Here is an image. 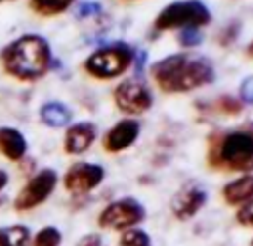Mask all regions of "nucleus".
Wrapping results in <instances>:
<instances>
[{"label": "nucleus", "mask_w": 253, "mask_h": 246, "mask_svg": "<svg viewBox=\"0 0 253 246\" xmlns=\"http://www.w3.org/2000/svg\"><path fill=\"white\" fill-rule=\"evenodd\" d=\"M152 77L164 91H188L206 85L213 79V69L204 58L174 54L152 67Z\"/></svg>", "instance_id": "obj_1"}, {"label": "nucleus", "mask_w": 253, "mask_h": 246, "mask_svg": "<svg viewBox=\"0 0 253 246\" xmlns=\"http://www.w3.org/2000/svg\"><path fill=\"white\" fill-rule=\"evenodd\" d=\"M2 62L8 73L18 79H36L49 65V46L36 34H26L4 48Z\"/></svg>", "instance_id": "obj_2"}, {"label": "nucleus", "mask_w": 253, "mask_h": 246, "mask_svg": "<svg viewBox=\"0 0 253 246\" xmlns=\"http://www.w3.org/2000/svg\"><path fill=\"white\" fill-rule=\"evenodd\" d=\"M211 163L233 171H253V133L233 131L211 151Z\"/></svg>", "instance_id": "obj_3"}, {"label": "nucleus", "mask_w": 253, "mask_h": 246, "mask_svg": "<svg viewBox=\"0 0 253 246\" xmlns=\"http://www.w3.org/2000/svg\"><path fill=\"white\" fill-rule=\"evenodd\" d=\"M210 10L200 0H184L168 4L156 18L158 30H172V28H196L210 22Z\"/></svg>", "instance_id": "obj_4"}, {"label": "nucleus", "mask_w": 253, "mask_h": 246, "mask_svg": "<svg viewBox=\"0 0 253 246\" xmlns=\"http://www.w3.org/2000/svg\"><path fill=\"white\" fill-rule=\"evenodd\" d=\"M132 62V54L126 46L117 44L91 54L85 62V69L97 79H111L121 75Z\"/></svg>", "instance_id": "obj_5"}, {"label": "nucleus", "mask_w": 253, "mask_h": 246, "mask_svg": "<svg viewBox=\"0 0 253 246\" xmlns=\"http://www.w3.org/2000/svg\"><path fill=\"white\" fill-rule=\"evenodd\" d=\"M146 216L144 206L136 198H121L107 204L99 214V226L109 230H128L142 222Z\"/></svg>", "instance_id": "obj_6"}, {"label": "nucleus", "mask_w": 253, "mask_h": 246, "mask_svg": "<svg viewBox=\"0 0 253 246\" xmlns=\"http://www.w3.org/2000/svg\"><path fill=\"white\" fill-rule=\"evenodd\" d=\"M57 184V173L53 169H42L40 173H36L26 186L16 194L14 198V208L18 212L24 210H32L36 206H40L55 188Z\"/></svg>", "instance_id": "obj_7"}, {"label": "nucleus", "mask_w": 253, "mask_h": 246, "mask_svg": "<svg viewBox=\"0 0 253 246\" xmlns=\"http://www.w3.org/2000/svg\"><path fill=\"white\" fill-rule=\"evenodd\" d=\"M115 101L117 107L128 115L144 113L152 105V95L144 83H138L134 79H126L117 85L115 89Z\"/></svg>", "instance_id": "obj_8"}, {"label": "nucleus", "mask_w": 253, "mask_h": 246, "mask_svg": "<svg viewBox=\"0 0 253 246\" xmlns=\"http://www.w3.org/2000/svg\"><path fill=\"white\" fill-rule=\"evenodd\" d=\"M105 177V171L101 165H93V163H75L67 169L65 177H63V184L69 192L73 194H83L93 190Z\"/></svg>", "instance_id": "obj_9"}, {"label": "nucleus", "mask_w": 253, "mask_h": 246, "mask_svg": "<svg viewBox=\"0 0 253 246\" xmlns=\"http://www.w3.org/2000/svg\"><path fill=\"white\" fill-rule=\"evenodd\" d=\"M208 200V194L204 188L200 186H184L172 200V212L176 218L180 220H186L190 216H194Z\"/></svg>", "instance_id": "obj_10"}, {"label": "nucleus", "mask_w": 253, "mask_h": 246, "mask_svg": "<svg viewBox=\"0 0 253 246\" xmlns=\"http://www.w3.org/2000/svg\"><path fill=\"white\" fill-rule=\"evenodd\" d=\"M138 131H140V125L134 119L119 121L113 129H109V133L103 139V145H105V149L109 153H119V151H123L126 147H130L136 141Z\"/></svg>", "instance_id": "obj_11"}, {"label": "nucleus", "mask_w": 253, "mask_h": 246, "mask_svg": "<svg viewBox=\"0 0 253 246\" xmlns=\"http://www.w3.org/2000/svg\"><path fill=\"white\" fill-rule=\"evenodd\" d=\"M97 137V127L93 123H75L67 129L65 133V151L69 155H79V153H85L93 141Z\"/></svg>", "instance_id": "obj_12"}, {"label": "nucleus", "mask_w": 253, "mask_h": 246, "mask_svg": "<svg viewBox=\"0 0 253 246\" xmlns=\"http://www.w3.org/2000/svg\"><path fill=\"white\" fill-rule=\"evenodd\" d=\"M28 151L26 137L14 127H0V153L10 161L24 159Z\"/></svg>", "instance_id": "obj_13"}, {"label": "nucleus", "mask_w": 253, "mask_h": 246, "mask_svg": "<svg viewBox=\"0 0 253 246\" xmlns=\"http://www.w3.org/2000/svg\"><path fill=\"white\" fill-rule=\"evenodd\" d=\"M223 198L227 204H243L253 198V175L239 177L223 186Z\"/></svg>", "instance_id": "obj_14"}, {"label": "nucleus", "mask_w": 253, "mask_h": 246, "mask_svg": "<svg viewBox=\"0 0 253 246\" xmlns=\"http://www.w3.org/2000/svg\"><path fill=\"white\" fill-rule=\"evenodd\" d=\"M40 119L47 127H65L71 121V111L59 101H49L40 109Z\"/></svg>", "instance_id": "obj_15"}, {"label": "nucleus", "mask_w": 253, "mask_h": 246, "mask_svg": "<svg viewBox=\"0 0 253 246\" xmlns=\"http://www.w3.org/2000/svg\"><path fill=\"white\" fill-rule=\"evenodd\" d=\"M32 240L30 228L24 224H12L0 228V246H28Z\"/></svg>", "instance_id": "obj_16"}, {"label": "nucleus", "mask_w": 253, "mask_h": 246, "mask_svg": "<svg viewBox=\"0 0 253 246\" xmlns=\"http://www.w3.org/2000/svg\"><path fill=\"white\" fill-rule=\"evenodd\" d=\"M59 244H61V232L55 226L40 228L30 240V246H59Z\"/></svg>", "instance_id": "obj_17"}, {"label": "nucleus", "mask_w": 253, "mask_h": 246, "mask_svg": "<svg viewBox=\"0 0 253 246\" xmlns=\"http://www.w3.org/2000/svg\"><path fill=\"white\" fill-rule=\"evenodd\" d=\"M73 0H30L32 8L43 16H53V14H59L63 10H67V6L71 4Z\"/></svg>", "instance_id": "obj_18"}, {"label": "nucleus", "mask_w": 253, "mask_h": 246, "mask_svg": "<svg viewBox=\"0 0 253 246\" xmlns=\"http://www.w3.org/2000/svg\"><path fill=\"white\" fill-rule=\"evenodd\" d=\"M119 246H152L150 236L140 228H128L121 234Z\"/></svg>", "instance_id": "obj_19"}, {"label": "nucleus", "mask_w": 253, "mask_h": 246, "mask_svg": "<svg viewBox=\"0 0 253 246\" xmlns=\"http://www.w3.org/2000/svg\"><path fill=\"white\" fill-rule=\"evenodd\" d=\"M235 218H237V222L243 224V226H253V198L247 200V202H243V204L239 206Z\"/></svg>", "instance_id": "obj_20"}, {"label": "nucleus", "mask_w": 253, "mask_h": 246, "mask_svg": "<svg viewBox=\"0 0 253 246\" xmlns=\"http://www.w3.org/2000/svg\"><path fill=\"white\" fill-rule=\"evenodd\" d=\"M180 44L182 46H198L200 42H202V34L196 30V28H184L182 32H180Z\"/></svg>", "instance_id": "obj_21"}, {"label": "nucleus", "mask_w": 253, "mask_h": 246, "mask_svg": "<svg viewBox=\"0 0 253 246\" xmlns=\"http://www.w3.org/2000/svg\"><path fill=\"white\" fill-rule=\"evenodd\" d=\"M239 95H241V99L245 103H253V75L243 79V83L239 87Z\"/></svg>", "instance_id": "obj_22"}, {"label": "nucleus", "mask_w": 253, "mask_h": 246, "mask_svg": "<svg viewBox=\"0 0 253 246\" xmlns=\"http://www.w3.org/2000/svg\"><path fill=\"white\" fill-rule=\"evenodd\" d=\"M99 12H101V6L97 2H83L77 8V16L79 18H85V16H91V14H99Z\"/></svg>", "instance_id": "obj_23"}, {"label": "nucleus", "mask_w": 253, "mask_h": 246, "mask_svg": "<svg viewBox=\"0 0 253 246\" xmlns=\"http://www.w3.org/2000/svg\"><path fill=\"white\" fill-rule=\"evenodd\" d=\"M77 246H103V242H101V236L99 234H85L77 242Z\"/></svg>", "instance_id": "obj_24"}, {"label": "nucleus", "mask_w": 253, "mask_h": 246, "mask_svg": "<svg viewBox=\"0 0 253 246\" xmlns=\"http://www.w3.org/2000/svg\"><path fill=\"white\" fill-rule=\"evenodd\" d=\"M6 184H8V173L0 169V190H2V188H4Z\"/></svg>", "instance_id": "obj_25"}, {"label": "nucleus", "mask_w": 253, "mask_h": 246, "mask_svg": "<svg viewBox=\"0 0 253 246\" xmlns=\"http://www.w3.org/2000/svg\"><path fill=\"white\" fill-rule=\"evenodd\" d=\"M249 54L253 56V42H251V46H249Z\"/></svg>", "instance_id": "obj_26"}, {"label": "nucleus", "mask_w": 253, "mask_h": 246, "mask_svg": "<svg viewBox=\"0 0 253 246\" xmlns=\"http://www.w3.org/2000/svg\"><path fill=\"white\" fill-rule=\"evenodd\" d=\"M2 200H4V198H0V204H2Z\"/></svg>", "instance_id": "obj_27"}, {"label": "nucleus", "mask_w": 253, "mask_h": 246, "mask_svg": "<svg viewBox=\"0 0 253 246\" xmlns=\"http://www.w3.org/2000/svg\"><path fill=\"white\" fill-rule=\"evenodd\" d=\"M251 246H253V240H251Z\"/></svg>", "instance_id": "obj_28"}]
</instances>
